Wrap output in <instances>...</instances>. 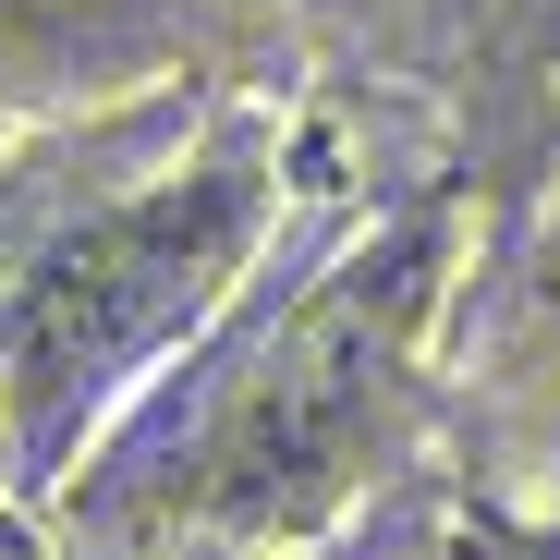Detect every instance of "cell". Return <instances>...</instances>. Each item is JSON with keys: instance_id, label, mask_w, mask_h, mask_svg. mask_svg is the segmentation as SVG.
Instances as JSON below:
<instances>
[{"instance_id": "obj_1", "label": "cell", "mask_w": 560, "mask_h": 560, "mask_svg": "<svg viewBox=\"0 0 560 560\" xmlns=\"http://www.w3.org/2000/svg\"><path fill=\"white\" fill-rule=\"evenodd\" d=\"M280 232V122L220 110L196 147L147 159L122 196L37 232V256L0 280V476L61 488L98 463V439L183 378L232 293Z\"/></svg>"}, {"instance_id": "obj_3", "label": "cell", "mask_w": 560, "mask_h": 560, "mask_svg": "<svg viewBox=\"0 0 560 560\" xmlns=\"http://www.w3.org/2000/svg\"><path fill=\"white\" fill-rule=\"evenodd\" d=\"M280 49V0H0V122H85L122 98L244 85Z\"/></svg>"}, {"instance_id": "obj_4", "label": "cell", "mask_w": 560, "mask_h": 560, "mask_svg": "<svg viewBox=\"0 0 560 560\" xmlns=\"http://www.w3.org/2000/svg\"><path fill=\"white\" fill-rule=\"evenodd\" d=\"M0 560H49V548L25 536V512H13V500H0Z\"/></svg>"}, {"instance_id": "obj_5", "label": "cell", "mask_w": 560, "mask_h": 560, "mask_svg": "<svg viewBox=\"0 0 560 560\" xmlns=\"http://www.w3.org/2000/svg\"><path fill=\"white\" fill-rule=\"evenodd\" d=\"M305 13H378V0H305Z\"/></svg>"}, {"instance_id": "obj_2", "label": "cell", "mask_w": 560, "mask_h": 560, "mask_svg": "<svg viewBox=\"0 0 560 560\" xmlns=\"http://www.w3.org/2000/svg\"><path fill=\"white\" fill-rule=\"evenodd\" d=\"M427 280H439V232H365L341 244L280 317H256L232 341V365L208 390L135 402L85 463L98 500L122 524H208V536H317L402 427L415 390V341H427Z\"/></svg>"}]
</instances>
